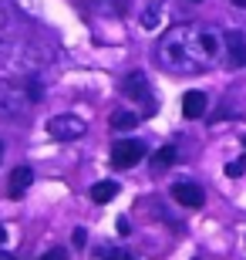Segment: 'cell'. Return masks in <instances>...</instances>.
<instances>
[{"instance_id": "6da1fadb", "label": "cell", "mask_w": 246, "mask_h": 260, "mask_svg": "<svg viewBox=\"0 0 246 260\" xmlns=\"http://www.w3.org/2000/svg\"><path fill=\"white\" fill-rule=\"evenodd\" d=\"M226 51V38L209 24H179L169 27L159 41V64L172 75H199L209 71Z\"/></svg>"}, {"instance_id": "7a4b0ae2", "label": "cell", "mask_w": 246, "mask_h": 260, "mask_svg": "<svg viewBox=\"0 0 246 260\" xmlns=\"http://www.w3.org/2000/svg\"><path fill=\"white\" fill-rule=\"evenodd\" d=\"M44 88H41V78L34 75H14L7 81H0V115L4 118H20L24 112L41 102Z\"/></svg>"}, {"instance_id": "3957f363", "label": "cell", "mask_w": 246, "mask_h": 260, "mask_svg": "<svg viewBox=\"0 0 246 260\" xmlns=\"http://www.w3.org/2000/svg\"><path fill=\"white\" fill-rule=\"evenodd\" d=\"M88 132V122L75 112H61V115H51L48 118V135L54 142H75Z\"/></svg>"}, {"instance_id": "277c9868", "label": "cell", "mask_w": 246, "mask_h": 260, "mask_svg": "<svg viewBox=\"0 0 246 260\" xmlns=\"http://www.w3.org/2000/svg\"><path fill=\"white\" fill-rule=\"evenodd\" d=\"M125 95L132 98V108H138L142 118H149L152 112H155V95H152L149 78H145L142 71H132V75L125 78Z\"/></svg>"}, {"instance_id": "5b68a950", "label": "cell", "mask_w": 246, "mask_h": 260, "mask_svg": "<svg viewBox=\"0 0 246 260\" xmlns=\"http://www.w3.org/2000/svg\"><path fill=\"white\" fill-rule=\"evenodd\" d=\"M145 142L142 139H118V142L112 145V166L115 169H132V166H138L145 159Z\"/></svg>"}, {"instance_id": "8992f818", "label": "cell", "mask_w": 246, "mask_h": 260, "mask_svg": "<svg viewBox=\"0 0 246 260\" xmlns=\"http://www.w3.org/2000/svg\"><path fill=\"white\" fill-rule=\"evenodd\" d=\"M172 196H175L179 206H189V210H196V206L206 203V193H202L196 183H175L172 186Z\"/></svg>"}, {"instance_id": "52a82bcc", "label": "cell", "mask_w": 246, "mask_h": 260, "mask_svg": "<svg viewBox=\"0 0 246 260\" xmlns=\"http://www.w3.org/2000/svg\"><path fill=\"white\" fill-rule=\"evenodd\" d=\"M34 183V169L30 166H17L14 173H10V183H7V196L10 200H20V196L27 193V186Z\"/></svg>"}, {"instance_id": "ba28073f", "label": "cell", "mask_w": 246, "mask_h": 260, "mask_svg": "<svg viewBox=\"0 0 246 260\" xmlns=\"http://www.w3.org/2000/svg\"><path fill=\"white\" fill-rule=\"evenodd\" d=\"M206 105H209V98L202 95V91H186V98H182V115L186 118H202L206 115Z\"/></svg>"}, {"instance_id": "9c48e42d", "label": "cell", "mask_w": 246, "mask_h": 260, "mask_svg": "<svg viewBox=\"0 0 246 260\" xmlns=\"http://www.w3.org/2000/svg\"><path fill=\"white\" fill-rule=\"evenodd\" d=\"M165 17H169V7H165V4H149V7L142 10V27L145 30H159L162 24H165Z\"/></svg>"}, {"instance_id": "30bf717a", "label": "cell", "mask_w": 246, "mask_h": 260, "mask_svg": "<svg viewBox=\"0 0 246 260\" xmlns=\"http://www.w3.org/2000/svg\"><path fill=\"white\" fill-rule=\"evenodd\" d=\"M223 38H226L229 61H233V64H246V41H243V34H239V30H226Z\"/></svg>"}, {"instance_id": "8fae6325", "label": "cell", "mask_w": 246, "mask_h": 260, "mask_svg": "<svg viewBox=\"0 0 246 260\" xmlns=\"http://www.w3.org/2000/svg\"><path fill=\"white\" fill-rule=\"evenodd\" d=\"M138 118H142V115H138L135 108H132V112H128V108H122V112H115V115H112V128H118V132H128V128L138 125Z\"/></svg>"}, {"instance_id": "7c38bea8", "label": "cell", "mask_w": 246, "mask_h": 260, "mask_svg": "<svg viewBox=\"0 0 246 260\" xmlns=\"http://www.w3.org/2000/svg\"><path fill=\"white\" fill-rule=\"evenodd\" d=\"M175 159H179V149H175V145H162L159 152L152 155V169H169Z\"/></svg>"}, {"instance_id": "4fadbf2b", "label": "cell", "mask_w": 246, "mask_h": 260, "mask_svg": "<svg viewBox=\"0 0 246 260\" xmlns=\"http://www.w3.org/2000/svg\"><path fill=\"white\" fill-rule=\"evenodd\" d=\"M115 193H118V183H112V179H108V183H95V186H91V200H95V203H112Z\"/></svg>"}, {"instance_id": "5bb4252c", "label": "cell", "mask_w": 246, "mask_h": 260, "mask_svg": "<svg viewBox=\"0 0 246 260\" xmlns=\"http://www.w3.org/2000/svg\"><path fill=\"white\" fill-rule=\"evenodd\" d=\"M98 260H135V257L125 250H104V253H98Z\"/></svg>"}, {"instance_id": "9a60e30c", "label": "cell", "mask_w": 246, "mask_h": 260, "mask_svg": "<svg viewBox=\"0 0 246 260\" xmlns=\"http://www.w3.org/2000/svg\"><path fill=\"white\" fill-rule=\"evenodd\" d=\"M243 169H246V155H243V159H236V162H229V166H226V173H229V176H239Z\"/></svg>"}, {"instance_id": "2e32d148", "label": "cell", "mask_w": 246, "mask_h": 260, "mask_svg": "<svg viewBox=\"0 0 246 260\" xmlns=\"http://www.w3.org/2000/svg\"><path fill=\"white\" fill-rule=\"evenodd\" d=\"M41 260H67V253H64V250H57V247H54V250H51V253H44Z\"/></svg>"}, {"instance_id": "e0dca14e", "label": "cell", "mask_w": 246, "mask_h": 260, "mask_svg": "<svg viewBox=\"0 0 246 260\" xmlns=\"http://www.w3.org/2000/svg\"><path fill=\"white\" fill-rule=\"evenodd\" d=\"M4 38H7V14L0 7V44H4Z\"/></svg>"}, {"instance_id": "ac0fdd59", "label": "cell", "mask_w": 246, "mask_h": 260, "mask_svg": "<svg viewBox=\"0 0 246 260\" xmlns=\"http://www.w3.org/2000/svg\"><path fill=\"white\" fill-rule=\"evenodd\" d=\"M4 240H7V230H4V226H0V243H4Z\"/></svg>"}, {"instance_id": "d6986e66", "label": "cell", "mask_w": 246, "mask_h": 260, "mask_svg": "<svg viewBox=\"0 0 246 260\" xmlns=\"http://www.w3.org/2000/svg\"><path fill=\"white\" fill-rule=\"evenodd\" d=\"M233 4H236V7H246V0H233Z\"/></svg>"}, {"instance_id": "ffe728a7", "label": "cell", "mask_w": 246, "mask_h": 260, "mask_svg": "<svg viewBox=\"0 0 246 260\" xmlns=\"http://www.w3.org/2000/svg\"><path fill=\"white\" fill-rule=\"evenodd\" d=\"M0 155H4V145H0Z\"/></svg>"}]
</instances>
